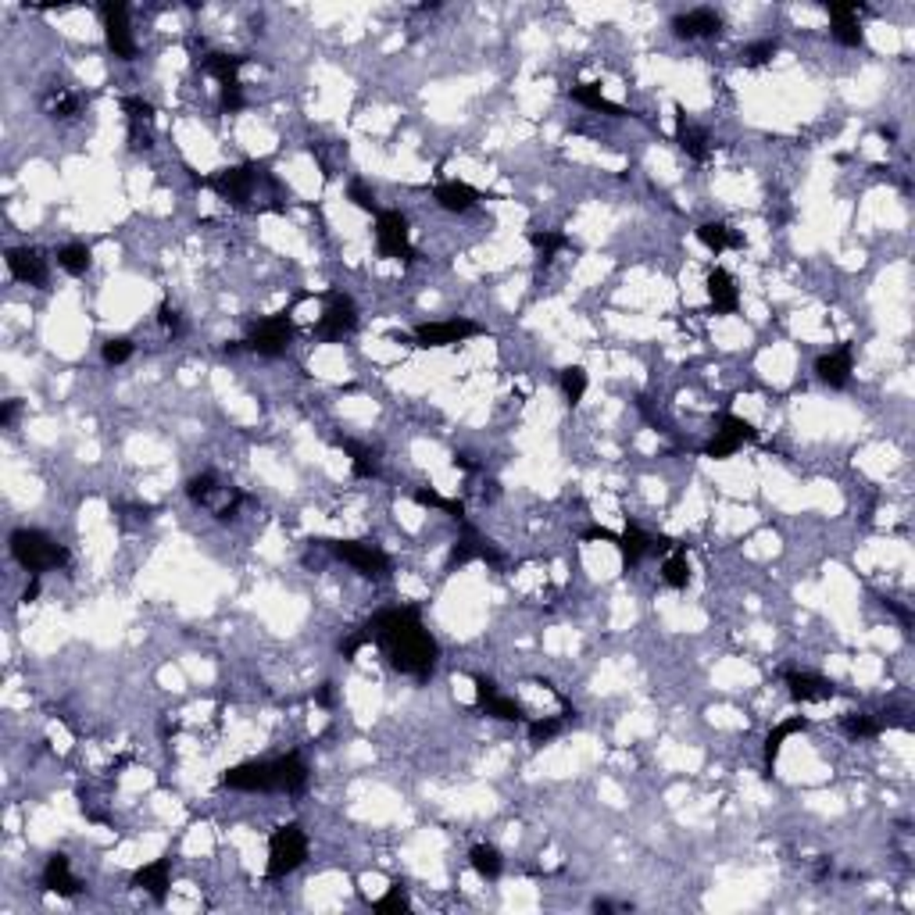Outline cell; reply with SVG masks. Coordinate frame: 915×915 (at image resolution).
<instances>
[{
    "label": "cell",
    "instance_id": "obj_1",
    "mask_svg": "<svg viewBox=\"0 0 915 915\" xmlns=\"http://www.w3.org/2000/svg\"><path fill=\"white\" fill-rule=\"evenodd\" d=\"M369 640H380V647L387 651L390 665L398 673H407L415 680H425L436 669L440 647L429 636V629L422 626L418 608H387L380 611L369 626H365Z\"/></svg>",
    "mask_w": 915,
    "mask_h": 915
},
{
    "label": "cell",
    "instance_id": "obj_2",
    "mask_svg": "<svg viewBox=\"0 0 915 915\" xmlns=\"http://www.w3.org/2000/svg\"><path fill=\"white\" fill-rule=\"evenodd\" d=\"M225 787L233 791H279V794H301L307 787V765L297 751L283 755V758H272V762H243L236 769H229L222 776Z\"/></svg>",
    "mask_w": 915,
    "mask_h": 915
},
{
    "label": "cell",
    "instance_id": "obj_3",
    "mask_svg": "<svg viewBox=\"0 0 915 915\" xmlns=\"http://www.w3.org/2000/svg\"><path fill=\"white\" fill-rule=\"evenodd\" d=\"M11 554H14V562H18L25 572H32V576H43V572H50V569L69 565V551H65L54 536H47V533H40V529H14V533H11Z\"/></svg>",
    "mask_w": 915,
    "mask_h": 915
},
{
    "label": "cell",
    "instance_id": "obj_4",
    "mask_svg": "<svg viewBox=\"0 0 915 915\" xmlns=\"http://www.w3.org/2000/svg\"><path fill=\"white\" fill-rule=\"evenodd\" d=\"M307 858V833L297 826V822H287L279 826L272 837H269V880H283L290 873H297Z\"/></svg>",
    "mask_w": 915,
    "mask_h": 915
},
{
    "label": "cell",
    "instance_id": "obj_5",
    "mask_svg": "<svg viewBox=\"0 0 915 915\" xmlns=\"http://www.w3.org/2000/svg\"><path fill=\"white\" fill-rule=\"evenodd\" d=\"M333 554H336L340 562L354 565V569H358L361 576H369V580H387L390 569H394L390 554H387L383 547H376V544H365V540H333Z\"/></svg>",
    "mask_w": 915,
    "mask_h": 915
},
{
    "label": "cell",
    "instance_id": "obj_6",
    "mask_svg": "<svg viewBox=\"0 0 915 915\" xmlns=\"http://www.w3.org/2000/svg\"><path fill=\"white\" fill-rule=\"evenodd\" d=\"M265 176H261V169L258 165H233V169H222V172H215L211 179H201V187H211L222 201H233V204H247L254 197V190H258V183H261Z\"/></svg>",
    "mask_w": 915,
    "mask_h": 915
},
{
    "label": "cell",
    "instance_id": "obj_7",
    "mask_svg": "<svg viewBox=\"0 0 915 915\" xmlns=\"http://www.w3.org/2000/svg\"><path fill=\"white\" fill-rule=\"evenodd\" d=\"M290 336H294V322H290V315L287 311H279V315H269V318H261L254 329H251V336L243 340L254 354H265V358H279V354H287V347H290Z\"/></svg>",
    "mask_w": 915,
    "mask_h": 915
},
{
    "label": "cell",
    "instance_id": "obj_8",
    "mask_svg": "<svg viewBox=\"0 0 915 915\" xmlns=\"http://www.w3.org/2000/svg\"><path fill=\"white\" fill-rule=\"evenodd\" d=\"M376 243H380L383 258H398V261H411L415 258L407 218L401 211H380L376 215Z\"/></svg>",
    "mask_w": 915,
    "mask_h": 915
},
{
    "label": "cell",
    "instance_id": "obj_9",
    "mask_svg": "<svg viewBox=\"0 0 915 915\" xmlns=\"http://www.w3.org/2000/svg\"><path fill=\"white\" fill-rule=\"evenodd\" d=\"M101 18L111 54L122 58V61H133L136 58V40H133V29H129V7L125 4H104Z\"/></svg>",
    "mask_w": 915,
    "mask_h": 915
},
{
    "label": "cell",
    "instance_id": "obj_10",
    "mask_svg": "<svg viewBox=\"0 0 915 915\" xmlns=\"http://www.w3.org/2000/svg\"><path fill=\"white\" fill-rule=\"evenodd\" d=\"M480 325L469 322V318H447V322H422L415 329V340L418 347H451V343H462L469 336H476Z\"/></svg>",
    "mask_w": 915,
    "mask_h": 915
},
{
    "label": "cell",
    "instance_id": "obj_11",
    "mask_svg": "<svg viewBox=\"0 0 915 915\" xmlns=\"http://www.w3.org/2000/svg\"><path fill=\"white\" fill-rule=\"evenodd\" d=\"M354 325H358L354 301L343 297V294H329V305H325L322 318H318V336L322 340H343L347 333H354Z\"/></svg>",
    "mask_w": 915,
    "mask_h": 915
},
{
    "label": "cell",
    "instance_id": "obj_12",
    "mask_svg": "<svg viewBox=\"0 0 915 915\" xmlns=\"http://www.w3.org/2000/svg\"><path fill=\"white\" fill-rule=\"evenodd\" d=\"M472 683H476V709H480V712L494 715V718H505V722H526L522 705L505 698V694H498V683H494V680L476 676Z\"/></svg>",
    "mask_w": 915,
    "mask_h": 915
},
{
    "label": "cell",
    "instance_id": "obj_13",
    "mask_svg": "<svg viewBox=\"0 0 915 915\" xmlns=\"http://www.w3.org/2000/svg\"><path fill=\"white\" fill-rule=\"evenodd\" d=\"M43 891L47 894H58V898H76L83 891V880L72 873V862L69 855H50L47 865H43V876H40Z\"/></svg>",
    "mask_w": 915,
    "mask_h": 915
},
{
    "label": "cell",
    "instance_id": "obj_14",
    "mask_svg": "<svg viewBox=\"0 0 915 915\" xmlns=\"http://www.w3.org/2000/svg\"><path fill=\"white\" fill-rule=\"evenodd\" d=\"M7 269L18 283L29 287H47V258L36 247H11L7 251Z\"/></svg>",
    "mask_w": 915,
    "mask_h": 915
},
{
    "label": "cell",
    "instance_id": "obj_15",
    "mask_svg": "<svg viewBox=\"0 0 915 915\" xmlns=\"http://www.w3.org/2000/svg\"><path fill=\"white\" fill-rule=\"evenodd\" d=\"M673 32H676L680 40H701V36H718V32H722V18L715 14L712 7H698V11L676 14V18H673Z\"/></svg>",
    "mask_w": 915,
    "mask_h": 915
},
{
    "label": "cell",
    "instance_id": "obj_16",
    "mask_svg": "<svg viewBox=\"0 0 915 915\" xmlns=\"http://www.w3.org/2000/svg\"><path fill=\"white\" fill-rule=\"evenodd\" d=\"M851 369H855V351H851V343H844V347H837V351H829V354H822V358L815 361V376H819L826 387H847Z\"/></svg>",
    "mask_w": 915,
    "mask_h": 915
},
{
    "label": "cell",
    "instance_id": "obj_17",
    "mask_svg": "<svg viewBox=\"0 0 915 915\" xmlns=\"http://www.w3.org/2000/svg\"><path fill=\"white\" fill-rule=\"evenodd\" d=\"M125 114H129V143L140 151V147H151V125H154V107L143 101V97H125L122 101Z\"/></svg>",
    "mask_w": 915,
    "mask_h": 915
},
{
    "label": "cell",
    "instance_id": "obj_18",
    "mask_svg": "<svg viewBox=\"0 0 915 915\" xmlns=\"http://www.w3.org/2000/svg\"><path fill=\"white\" fill-rule=\"evenodd\" d=\"M787 687H791V698L801 701V705L805 701H829V698H837V687L829 680L815 676V673H791Z\"/></svg>",
    "mask_w": 915,
    "mask_h": 915
},
{
    "label": "cell",
    "instance_id": "obj_19",
    "mask_svg": "<svg viewBox=\"0 0 915 915\" xmlns=\"http://www.w3.org/2000/svg\"><path fill=\"white\" fill-rule=\"evenodd\" d=\"M676 140H680V147H683L694 161H705V158H709V133H705L698 122H691L683 107H676Z\"/></svg>",
    "mask_w": 915,
    "mask_h": 915
},
{
    "label": "cell",
    "instance_id": "obj_20",
    "mask_svg": "<svg viewBox=\"0 0 915 915\" xmlns=\"http://www.w3.org/2000/svg\"><path fill=\"white\" fill-rule=\"evenodd\" d=\"M133 887H136V891H147V894L158 898V901H165V894H169V887H172V880H169V862L158 858V862L136 869V873H133Z\"/></svg>",
    "mask_w": 915,
    "mask_h": 915
},
{
    "label": "cell",
    "instance_id": "obj_21",
    "mask_svg": "<svg viewBox=\"0 0 915 915\" xmlns=\"http://www.w3.org/2000/svg\"><path fill=\"white\" fill-rule=\"evenodd\" d=\"M705 287H709V301H712L715 311H733L737 301H740L737 297V283H733V276L726 269H712Z\"/></svg>",
    "mask_w": 915,
    "mask_h": 915
},
{
    "label": "cell",
    "instance_id": "obj_22",
    "mask_svg": "<svg viewBox=\"0 0 915 915\" xmlns=\"http://www.w3.org/2000/svg\"><path fill=\"white\" fill-rule=\"evenodd\" d=\"M433 197H436V204H440L444 211H469V207H476V201H480V194H476L469 183H440V187L433 190Z\"/></svg>",
    "mask_w": 915,
    "mask_h": 915
},
{
    "label": "cell",
    "instance_id": "obj_23",
    "mask_svg": "<svg viewBox=\"0 0 915 915\" xmlns=\"http://www.w3.org/2000/svg\"><path fill=\"white\" fill-rule=\"evenodd\" d=\"M615 547L622 551V562H626V565H636L644 554H651V551H654V536H647L644 529L629 526L626 533H618V536H615Z\"/></svg>",
    "mask_w": 915,
    "mask_h": 915
},
{
    "label": "cell",
    "instance_id": "obj_24",
    "mask_svg": "<svg viewBox=\"0 0 915 915\" xmlns=\"http://www.w3.org/2000/svg\"><path fill=\"white\" fill-rule=\"evenodd\" d=\"M79 107H83V97L79 94H72L69 87H50L47 94H43V111L50 114V118H76L79 114Z\"/></svg>",
    "mask_w": 915,
    "mask_h": 915
},
{
    "label": "cell",
    "instance_id": "obj_25",
    "mask_svg": "<svg viewBox=\"0 0 915 915\" xmlns=\"http://www.w3.org/2000/svg\"><path fill=\"white\" fill-rule=\"evenodd\" d=\"M698 240L715 251V254H722V251H729V247H744V240L726 225V222H701L698 225Z\"/></svg>",
    "mask_w": 915,
    "mask_h": 915
},
{
    "label": "cell",
    "instance_id": "obj_26",
    "mask_svg": "<svg viewBox=\"0 0 915 915\" xmlns=\"http://www.w3.org/2000/svg\"><path fill=\"white\" fill-rule=\"evenodd\" d=\"M469 865L476 869V876H483V880H498V876H501V869H505V858H501V851H498L494 844H476V847L469 851Z\"/></svg>",
    "mask_w": 915,
    "mask_h": 915
},
{
    "label": "cell",
    "instance_id": "obj_27",
    "mask_svg": "<svg viewBox=\"0 0 915 915\" xmlns=\"http://www.w3.org/2000/svg\"><path fill=\"white\" fill-rule=\"evenodd\" d=\"M572 101H580L583 107H590V111L611 114V118H622V114H629L622 104H611L608 97L601 94V87H594V83H580V87H572Z\"/></svg>",
    "mask_w": 915,
    "mask_h": 915
},
{
    "label": "cell",
    "instance_id": "obj_28",
    "mask_svg": "<svg viewBox=\"0 0 915 915\" xmlns=\"http://www.w3.org/2000/svg\"><path fill=\"white\" fill-rule=\"evenodd\" d=\"M809 729V722L798 715V718H787V722H780L769 737H765V769L773 773V765H776V758H780V747H783V740L787 737H794V733H805Z\"/></svg>",
    "mask_w": 915,
    "mask_h": 915
},
{
    "label": "cell",
    "instance_id": "obj_29",
    "mask_svg": "<svg viewBox=\"0 0 915 915\" xmlns=\"http://www.w3.org/2000/svg\"><path fill=\"white\" fill-rule=\"evenodd\" d=\"M58 265L69 272V276H87L90 265H94V251L87 243H65L58 251Z\"/></svg>",
    "mask_w": 915,
    "mask_h": 915
},
{
    "label": "cell",
    "instance_id": "obj_30",
    "mask_svg": "<svg viewBox=\"0 0 915 915\" xmlns=\"http://www.w3.org/2000/svg\"><path fill=\"white\" fill-rule=\"evenodd\" d=\"M662 580H665L673 590H683V587L691 583V562H687L683 547H673V554H669L665 565H662Z\"/></svg>",
    "mask_w": 915,
    "mask_h": 915
},
{
    "label": "cell",
    "instance_id": "obj_31",
    "mask_svg": "<svg viewBox=\"0 0 915 915\" xmlns=\"http://www.w3.org/2000/svg\"><path fill=\"white\" fill-rule=\"evenodd\" d=\"M240 69H243V58H236V54H207L204 58V72L215 76L218 83H236Z\"/></svg>",
    "mask_w": 915,
    "mask_h": 915
},
{
    "label": "cell",
    "instance_id": "obj_32",
    "mask_svg": "<svg viewBox=\"0 0 915 915\" xmlns=\"http://www.w3.org/2000/svg\"><path fill=\"white\" fill-rule=\"evenodd\" d=\"M715 433H722V436H729L733 444H751V440H758V429L747 422V418H740V415H733V411H726L722 418H718V429Z\"/></svg>",
    "mask_w": 915,
    "mask_h": 915
},
{
    "label": "cell",
    "instance_id": "obj_33",
    "mask_svg": "<svg viewBox=\"0 0 915 915\" xmlns=\"http://www.w3.org/2000/svg\"><path fill=\"white\" fill-rule=\"evenodd\" d=\"M529 243L536 247L540 261H551L558 251H565V247H569V236H565V233H551V229H544V233H540V229H533V233H529Z\"/></svg>",
    "mask_w": 915,
    "mask_h": 915
},
{
    "label": "cell",
    "instance_id": "obj_34",
    "mask_svg": "<svg viewBox=\"0 0 915 915\" xmlns=\"http://www.w3.org/2000/svg\"><path fill=\"white\" fill-rule=\"evenodd\" d=\"M587 387H590L587 369L572 365V369H565V372H562V390H565V401H569V405H580V401H583V394H587Z\"/></svg>",
    "mask_w": 915,
    "mask_h": 915
},
{
    "label": "cell",
    "instance_id": "obj_35",
    "mask_svg": "<svg viewBox=\"0 0 915 915\" xmlns=\"http://www.w3.org/2000/svg\"><path fill=\"white\" fill-rule=\"evenodd\" d=\"M773 58H776V40H758V43H747L740 50V65H747V69H762Z\"/></svg>",
    "mask_w": 915,
    "mask_h": 915
},
{
    "label": "cell",
    "instance_id": "obj_36",
    "mask_svg": "<svg viewBox=\"0 0 915 915\" xmlns=\"http://www.w3.org/2000/svg\"><path fill=\"white\" fill-rule=\"evenodd\" d=\"M218 487H222V483H218L211 472H204V476H194V480L187 483V494H190V501H194V505H204V508H207V505H211V498L218 494Z\"/></svg>",
    "mask_w": 915,
    "mask_h": 915
},
{
    "label": "cell",
    "instance_id": "obj_37",
    "mask_svg": "<svg viewBox=\"0 0 915 915\" xmlns=\"http://www.w3.org/2000/svg\"><path fill=\"white\" fill-rule=\"evenodd\" d=\"M844 729H847V737H876V733L883 729V722H880L876 715L851 712V715H844Z\"/></svg>",
    "mask_w": 915,
    "mask_h": 915
},
{
    "label": "cell",
    "instance_id": "obj_38",
    "mask_svg": "<svg viewBox=\"0 0 915 915\" xmlns=\"http://www.w3.org/2000/svg\"><path fill=\"white\" fill-rule=\"evenodd\" d=\"M415 501L418 505H425V508H440V511H447L451 518H465V505L462 501H447V498H440L436 490H415Z\"/></svg>",
    "mask_w": 915,
    "mask_h": 915
},
{
    "label": "cell",
    "instance_id": "obj_39",
    "mask_svg": "<svg viewBox=\"0 0 915 915\" xmlns=\"http://www.w3.org/2000/svg\"><path fill=\"white\" fill-rule=\"evenodd\" d=\"M343 451L351 454V469H354V476H376V458H372V451L369 447H361V444H343Z\"/></svg>",
    "mask_w": 915,
    "mask_h": 915
},
{
    "label": "cell",
    "instance_id": "obj_40",
    "mask_svg": "<svg viewBox=\"0 0 915 915\" xmlns=\"http://www.w3.org/2000/svg\"><path fill=\"white\" fill-rule=\"evenodd\" d=\"M833 40L844 43V47H862L865 43V32L858 22H833Z\"/></svg>",
    "mask_w": 915,
    "mask_h": 915
},
{
    "label": "cell",
    "instance_id": "obj_41",
    "mask_svg": "<svg viewBox=\"0 0 915 915\" xmlns=\"http://www.w3.org/2000/svg\"><path fill=\"white\" fill-rule=\"evenodd\" d=\"M562 726H565V718H533V722H529V740H533V744H544V740L558 737Z\"/></svg>",
    "mask_w": 915,
    "mask_h": 915
},
{
    "label": "cell",
    "instance_id": "obj_42",
    "mask_svg": "<svg viewBox=\"0 0 915 915\" xmlns=\"http://www.w3.org/2000/svg\"><path fill=\"white\" fill-rule=\"evenodd\" d=\"M129 358H133V343H129L125 336L104 343V361H107V365H122V361H129Z\"/></svg>",
    "mask_w": 915,
    "mask_h": 915
},
{
    "label": "cell",
    "instance_id": "obj_43",
    "mask_svg": "<svg viewBox=\"0 0 915 915\" xmlns=\"http://www.w3.org/2000/svg\"><path fill=\"white\" fill-rule=\"evenodd\" d=\"M376 912H407V894L401 887H390V894L376 901Z\"/></svg>",
    "mask_w": 915,
    "mask_h": 915
},
{
    "label": "cell",
    "instance_id": "obj_44",
    "mask_svg": "<svg viewBox=\"0 0 915 915\" xmlns=\"http://www.w3.org/2000/svg\"><path fill=\"white\" fill-rule=\"evenodd\" d=\"M243 87H240V79L236 83H222V107L225 111H240L243 107Z\"/></svg>",
    "mask_w": 915,
    "mask_h": 915
},
{
    "label": "cell",
    "instance_id": "obj_45",
    "mask_svg": "<svg viewBox=\"0 0 915 915\" xmlns=\"http://www.w3.org/2000/svg\"><path fill=\"white\" fill-rule=\"evenodd\" d=\"M158 322H161V325H165L172 336H179V333H183V318H179V311L169 305V301L158 307Z\"/></svg>",
    "mask_w": 915,
    "mask_h": 915
},
{
    "label": "cell",
    "instance_id": "obj_46",
    "mask_svg": "<svg viewBox=\"0 0 915 915\" xmlns=\"http://www.w3.org/2000/svg\"><path fill=\"white\" fill-rule=\"evenodd\" d=\"M737 447H740V444H733L729 436L715 433V440H712V444H709V447H705V454H709V458H729V454H733Z\"/></svg>",
    "mask_w": 915,
    "mask_h": 915
},
{
    "label": "cell",
    "instance_id": "obj_47",
    "mask_svg": "<svg viewBox=\"0 0 915 915\" xmlns=\"http://www.w3.org/2000/svg\"><path fill=\"white\" fill-rule=\"evenodd\" d=\"M347 194H351V201L358 204L361 211H376V215H380V207H376V194H369L361 183H351V190H347Z\"/></svg>",
    "mask_w": 915,
    "mask_h": 915
},
{
    "label": "cell",
    "instance_id": "obj_48",
    "mask_svg": "<svg viewBox=\"0 0 915 915\" xmlns=\"http://www.w3.org/2000/svg\"><path fill=\"white\" fill-rule=\"evenodd\" d=\"M18 415V401H4V411H0V425H11Z\"/></svg>",
    "mask_w": 915,
    "mask_h": 915
},
{
    "label": "cell",
    "instance_id": "obj_49",
    "mask_svg": "<svg viewBox=\"0 0 915 915\" xmlns=\"http://www.w3.org/2000/svg\"><path fill=\"white\" fill-rule=\"evenodd\" d=\"M333 698H336V694H333V683H322V687H318V698H315V701L329 709V705H333Z\"/></svg>",
    "mask_w": 915,
    "mask_h": 915
},
{
    "label": "cell",
    "instance_id": "obj_50",
    "mask_svg": "<svg viewBox=\"0 0 915 915\" xmlns=\"http://www.w3.org/2000/svg\"><path fill=\"white\" fill-rule=\"evenodd\" d=\"M829 873H833V862H829V858H819V865H815L812 876H815V880H819V883H822V880H826Z\"/></svg>",
    "mask_w": 915,
    "mask_h": 915
},
{
    "label": "cell",
    "instance_id": "obj_51",
    "mask_svg": "<svg viewBox=\"0 0 915 915\" xmlns=\"http://www.w3.org/2000/svg\"><path fill=\"white\" fill-rule=\"evenodd\" d=\"M36 598H40V576H32V583L25 587V598H22V601H36Z\"/></svg>",
    "mask_w": 915,
    "mask_h": 915
}]
</instances>
